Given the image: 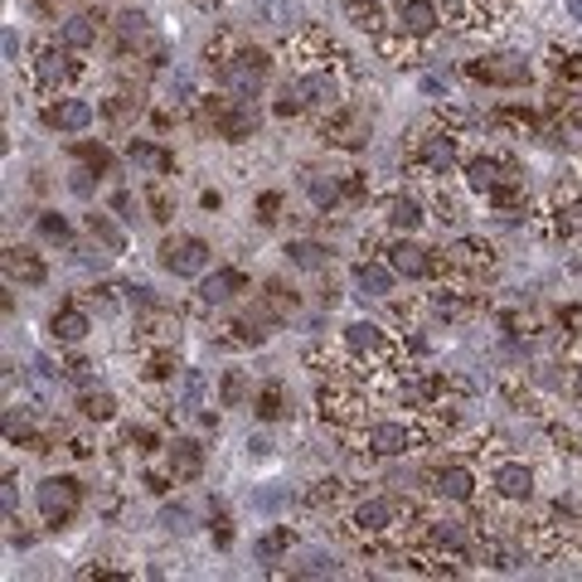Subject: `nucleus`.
<instances>
[{"label":"nucleus","instance_id":"obj_1","mask_svg":"<svg viewBox=\"0 0 582 582\" xmlns=\"http://www.w3.org/2000/svg\"><path fill=\"white\" fill-rule=\"evenodd\" d=\"M316 403H321V422H326L335 436L360 442V432L369 428V398L354 379H330V384H321Z\"/></svg>","mask_w":582,"mask_h":582},{"label":"nucleus","instance_id":"obj_2","mask_svg":"<svg viewBox=\"0 0 582 582\" xmlns=\"http://www.w3.org/2000/svg\"><path fill=\"white\" fill-rule=\"evenodd\" d=\"M30 78H35L39 97H69V88L83 78V63H78V49L69 44H35V59H30Z\"/></svg>","mask_w":582,"mask_h":582},{"label":"nucleus","instance_id":"obj_3","mask_svg":"<svg viewBox=\"0 0 582 582\" xmlns=\"http://www.w3.org/2000/svg\"><path fill=\"white\" fill-rule=\"evenodd\" d=\"M205 121H209V131L223 141H248L257 137V107L253 103H243V97H233V93H209L205 97Z\"/></svg>","mask_w":582,"mask_h":582},{"label":"nucleus","instance_id":"obj_4","mask_svg":"<svg viewBox=\"0 0 582 582\" xmlns=\"http://www.w3.org/2000/svg\"><path fill=\"white\" fill-rule=\"evenodd\" d=\"M360 446L369 456H408L418 446H428V432H422L418 418H384V422H369L360 432Z\"/></svg>","mask_w":582,"mask_h":582},{"label":"nucleus","instance_id":"obj_5","mask_svg":"<svg viewBox=\"0 0 582 582\" xmlns=\"http://www.w3.org/2000/svg\"><path fill=\"white\" fill-rule=\"evenodd\" d=\"M369 137H374V117L360 103H340L335 112L321 117V141L330 151H364Z\"/></svg>","mask_w":582,"mask_h":582},{"label":"nucleus","instance_id":"obj_6","mask_svg":"<svg viewBox=\"0 0 582 582\" xmlns=\"http://www.w3.org/2000/svg\"><path fill=\"white\" fill-rule=\"evenodd\" d=\"M422 496H432V500H446V505H476V472L466 462H442V466H432V472H422Z\"/></svg>","mask_w":582,"mask_h":582},{"label":"nucleus","instance_id":"obj_7","mask_svg":"<svg viewBox=\"0 0 582 582\" xmlns=\"http://www.w3.org/2000/svg\"><path fill=\"white\" fill-rule=\"evenodd\" d=\"M35 505H39V514H44V524H49V529H63V524L78 520V510H83V480H78V476L39 480Z\"/></svg>","mask_w":582,"mask_h":582},{"label":"nucleus","instance_id":"obj_8","mask_svg":"<svg viewBox=\"0 0 582 582\" xmlns=\"http://www.w3.org/2000/svg\"><path fill=\"white\" fill-rule=\"evenodd\" d=\"M442 267H446V277H452V282L480 287L490 272H496V248H490V243H480V238H456L452 248L442 253Z\"/></svg>","mask_w":582,"mask_h":582},{"label":"nucleus","instance_id":"obj_9","mask_svg":"<svg viewBox=\"0 0 582 582\" xmlns=\"http://www.w3.org/2000/svg\"><path fill=\"white\" fill-rule=\"evenodd\" d=\"M408 161H412V171L428 175V181H446V175H456V161H462L456 131H428V137H418Z\"/></svg>","mask_w":582,"mask_h":582},{"label":"nucleus","instance_id":"obj_10","mask_svg":"<svg viewBox=\"0 0 582 582\" xmlns=\"http://www.w3.org/2000/svg\"><path fill=\"white\" fill-rule=\"evenodd\" d=\"M209 263H214V248L195 233H175V238L161 243V267L175 277H205Z\"/></svg>","mask_w":582,"mask_h":582},{"label":"nucleus","instance_id":"obj_11","mask_svg":"<svg viewBox=\"0 0 582 582\" xmlns=\"http://www.w3.org/2000/svg\"><path fill=\"white\" fill-rule=\"evenodd\" d=\"M146 103H151V97H146L141 78H121V83L103 97V121H107V127H117V131H127V127H137V121L146 117Z\"/></svg>","mask_w":582,"mask_h":582},{"label":"nucleus","instance_id":"obj_12","mask_svg":"<svg viewBox=\"0 0 582 582\" xmlns=\"http://www.w3.org/2000/svg\"><path fill=\"white\" fill-rule=\"evenodd\" d=\"M466 78H476V83H486V88H524L534 78V69L520 54H486V59L466 63Z\"/></svg>","mask_w":582,"mask_h":582},{"label":"nucleus","instance_id":"obj_13","mask_svg":"<svg viewBox=\"0 0 582 582\" xmlns=\"http://www.w3.org/2000/svg\"><path fill=\"white\" fill-rule=\"evenodd\" d=\"M131 345H137L141 354L151 350H175L181 345V316L165 306H146V316L137 321V335H131Z\"/></svg>","mask_w":582,"mask_h":582},{"label":"nucleus","instance_id":"obj_14","mask_svg":"<svg viewBox=\"0 0 582 582\" xmlns=\"http://www.w3.org/2000/svg\"><path fill=\"white\" fill-rule=\"evenodd\" d=\"M490 490H496L500 505H529V500H534V466L496 462V472H490Z\"/></svg>","mask_w":582,"mask_h":582},{"label":"nucleus","instance_id":"obj_15","mask_svg":"<svg viewBox=\"0 0 582 582\" xmlns=\"http://www.w3.org/2000/svg\"><path fill=\"white\" fill-rule=\"evenodd\" d=\"M388 267H394L398 277L422 282V277L436 272V257H432V248H422L412 233H398V243H388Z\"/></svg>","mask_w":582,"mask_h":582},{"label":"nucleus","instance_id":"obj_16","mask_svg":"<svg viewBox=\"0 0 582 582\" xmlns=\"http://www.w3.org/2000/svg\"><path fill=\"white\" fill-rule=\"evenodd\" d=\"M476 306H480V301H476L472 282H452V277H446V282L432 291V316L452 321V326H456V321H466V316H476Z\"/></svg>","mask_w":582,"mask_h":582},{"label":"nucleus","instance_id":"obj_17","mask_svg":"<svg viewBox=\"0 0 582 582\" xmlns=\"http://www.w3.org/2000/svg\"><path fill=\"white\" fill-rule=\"evenodd\" d=\"M394 30L412 39H432L442 30V5L436 0H398V15H394Z\"/></svg>","mask_w":582,"mask_h":582},{"label":"nucleus","instance_id":"obj_18","mask_svg":"<svg viewBox=\"0 0 582 582\" xmlns=\"http://www.w3.org/2000/svg\"><path fill=\"white\" fill-rule=\"evenodd\" d=\"M345 505H350V486L340 476H326V480H311L306 496H301V510L306 514H321V520H335Z\"/></svg>","mask_w":582,"mask_h":582},{"label":"nucleus","instance_id":"obj_19","mask_svg":"<svg viewBox=\"0 0 582 582\" xmlns=\"http://www.w3.org/2000/svg\"><path fill=\"white\" fill-rule=\"evenodd\" d=\"M44 121H49L54 131H63V137H73V131H88L97 121V107L88 103V97H54L49 112H44Z\"/></svg>","mask_w":582,"mask_h":582},{"label":"nucleus","instance_id":"obj_20","mask_svg":"<svg viewBox=\"0 0 582 582\" xmlns=\"http://www.w3.org/2000/svg\"><path fill=\"white\" fill-rule=\"evenodd\" d=\"M510 175H520V165H514L510 155H472V161H466V189H472V195H486V189H496L500 181H510Z\"/></svg>","mask_w":582,"mask_h":582},{"label":"nucleus","instance_id":"obj_21","mask_svg":"<svg viewBox=\"0 0 582 582\" xmlns=\"http://www.w3.org/2000/svg\"><path fill=\"white\" fill-rule=\"evenodd\" d=\"M248 287V272H238V267H219V272H209L205 282H199V306H229V301H238Z\"/></svg>","mask_w":582,"mask_h":582},{"label":"nucleus","instance_id":"obj_22","mask_svg":"<svg viewBox=\"0 0 582 582\" xmlns=\"http://www.w3.org/2000/svg\"><path fill=\"white\" fill-rule=\"evenodd\" d=\"M127 161L137 165L141 175H155V181L175 175V151H165V146H155V141H141V137L127 141Z\"/></svg>","mask_w":582,"mask_h":582},{"label":"nucleus","instance_id":"obj_23","mask_svg":"<svg viewBox=\"0 0 582 582\" xmlns=\"http://www.w3.org/2000/svg\"><path fill=\"white\" fill-rule=\"evenodd\" d=\"M88 330H93V321H88V311L78 306V301H69V306H59L49 316V340L54 345H83Z\"/></svg>","mask_w":582,"mask_h":582},{"label":"nucleus","instance_id":"obj_24","mask_svg":"<svg viewBox=\"0 0 582 582\" xmlns=\"http://www.w3.org/2000/svg\"><path fill=\"white\" fill-rule=\"evenodd\" d=\"M103 25H107V15L103 10H83V15H69L63 20V30H59V39L69 44V49H97V35H103Z\"/></svg>","mask_w":582,"mask_h":582},{"label":"nucleus","instance_id":"obj_25","mask_svg":"<svg viewBox=\"0 0 582 582\" xmlns=\"http://www.w3.org/2000/svg\"><path fill=\"white\" fill-rule=\"evenodd\" d=\"M165 466H171L175 480H199L205 476V446L195 436H175L171 452H165Z\"/></svg>","mask_w":582,"mask_h":582},{"label":"nucleus","instance_id":"obj_26","mask_svg":"<svg viewBox=\"0 0 582 582\" xmlns=\"http://www.w3.org/2000/svg\"><path fill=\"white\" fill-rule=\"evenodd\" d=\"M5 277L20 287H44L49 282V267L35 257V248H5Z\"/></svg>","mask_w":582,"mask_h":582},{"label":"nucleus","instance_id":"obj_27","mask_svg":"<svg viewBox=\"0 0 582 582\" xmlns=\"http://www.w3.org/2000/svg\"><path fill=\"white\" fill-rule=\"evenodd\" d=\"M384 219L394 233H418L422 223H428V209H422V199H412V195H388Z\"/></svg>","mask_w":582,"mask_h":582},{"label":"nucleus","instance_id":"obj_28","mask_svg":"<svg viewBox=\"0 0 582 582\" xmlns=\"http://www.w3.org/2000/svg\"><path fill=\"white\" fill-rule=\"evenodd\" d=\"M394 267H388V263H369V257H364V263L360 267H354V287H360V296H374V301H384V296H394Z\"/></svg>","mask_w":582,"mask_h":582},{"label":"nucleus","instance_id":"obj_29","mask_svg":"<svg viewBox=\"0 0 582 582\" xmlns=\"http://www.w3.org/2000/svg\"><path fill=\"white\" fill-rule=\"evenodd\" d=\"M287 263L301 267V272H326V267H330V248H321V243H311V238H291L287 243Z\"/></svg>","mask_w":582,"mask_h":582},{"label":"nucleus","instance_id":"obj_30","mask_svg":"<svg viewBox=\"0 0 582 582\" xmlns=\"http://www.w3.org/2000/svg\"><path fill=\"white\" fill-rule=\"evenodd\" d=\"M306 195H311V205H316L321 214H330V209H340V205H345V185H340V181H330V175H321V171H311V175H306Z\"/></svg>","mask_w":582,"mask_h":582},{"label":"nucleus","instance_id":"obj_31","mask_svg":"<svg viewBox=\"0 0 582 582\" xmlns=\"http://www.w3.org/2000/svg\"><path fill=\"white\" fill-rule=\"evenodd\" d=\"M253 412L263 422H277V418H287V388H282V379H267L263 388L253 394Z\"/></svg>","mask_w":582,"mask_h":582},{"label":"nucleus","instance_id":"obj_32","mask_svg":"<svg viewBox=\"0 0 582 582\" xmlns=\"http://www.w3.org/2000/svg\"><path fill=\"white\" fill-rule=\"evenodd\" d=\"M253 403V379L243 369H223L219 374V408H243Z\"/></svg>","mask_w":582,"mask_h":582},{"label":"nucleus","instance_id":"obj_33","mask_svg":"<svg viewBox=\"0 0 582 582\" xmlns=\"http://www.w3.org/2000/svg\"><path fill=\"white\" fill-rule=\"evenodd\" d=\"M78 412H83L88 422H112L117 418V398H112L107 388H83V394H78Z\"/></svg>","mask_w":582,"mask_h":582},{"label":"nucleus","instance_id":"obj_34","mask_svg":"<svg viewBox=\"0 0 582 582\" xmlns=\"http://www.w3.org/2000/svg\"><path fill=\"white\" fill-rule=\"evenodd\" d=\"M171 394L181 408H199V403H205V374H199V369H181V374L171 379Z\"/></svg>","mask_w":582,"mask_h":582},{"label":"nucleus","instance_id":"obj_35","mask_svg":"<svg viewBox=\"0 0 582 582\" xmlns=\"http://www.w3.org/2000/svg\"><path fill=\"white\" fill-rule=\"evenodd\" d=\"M88 233H93V238L103 243V248H107L112 257H121V253H127V233H121L107 214H88Z\"/></svg>","mask_w":582,"mask_h":582},{"label":"nucleus","instance_id":"obj_36","mask_svg":"<svg viewBox=\"0 0 582 582\" xmlns=\"http://www.w3.org/2000/svg\"><path fill=\"white\" fill-rule=\"evenodd\" d=\"M432 219L442 223V229H452V223H462L466 219V209H462V195H456V189H436L432 195Z\"/></svg>","mask_w":582,"mask_h":582},{"label":"nucleus","instance_id":"obj_37","mask_svg":"<svg viewBox=\"0 0 582 582\" xmlns=\"http://www.w3.org/2000/svg\"><path fill=\"white\" fill-rule=\"evenodd\" d=\"M436 117H442V127L446 131H472V127H480V112H472V107H462V103H452V97H446V103H436Z\"/></svg>","mask_w":582,"mask_h":582},{"label":"nucleus","instance_id":"obj_38","mask_svg":"<svg viewBox=\"0 0 582 582\" xmlns=\"http://www.w3.org/2000/svg\"><path fill=\"white\" fill-rule=\"evenodd\" d=\"M291 539H296V534H291V524H277V529H267L263 539L253 544V554L263 558V563H272V558H282L287 548H291Z\"/></svg>","mask_w":582,"mask_h":582},{"label":"nucleus","instance_id":"obj_39","mask_svg":"<svg viewBox=\"0 0 582 582\" xmlns=\"http://www.w3.org/2000/svg\"><path fill=\"white\" fill-rule=\"evenodd\" d=\"M141 205L151 209V219H155V223H171V214H175V199L165 195L161 185H146V189H141Z\"/></svg>","mask_w":582,"mask_h":582},{"label":"nucleus","instance_id":"obj_40","mask_svg":"<svg viewBox=\"0 0 582 582\" xmlns=\"http://www.w3.org/2000/svg\"><path fill=\"white\" fill-rule=\"evenodd\" d=\"M73 161H83L88 171H112V151L107 146H93V141H73Z\"/></svg>","mask_w":582,"mask_h":582},{"label":"nucleus","instance_id":"obj_41","mask_svg":"<svg viewBox=\"0 0 582 582\" xmlns=\"http://www.w3.org/2000/svg\"><path fill=\"white\" fill-rule=\"evenodd\" d=\"M39 238L44 243H63V248H69V243H73V223L63 219V214H39Z\"/></svg>","mask_w":582,"mask_h":582},{"label":"nucleus","instance_id":"obj_42","mask_svg":"<svg viewBox=\"0 0 582 582\" xmlns=\"http://www.w3.org/2000/svg\"><path fill=\"white\" fill-rule=\"evenodd\" d=\"M340 185H345V205H369V199H374V185H369L364 171L340 175Z\"/></svg>","mask_w":582,"mask_h":582},{"label":"nucleus","instance_id":"obj_43","mask_svg":"<svg viewBox=\"0 0 582 582\" xmlns=\"http://www.w3.org/2000/svg\"><path fill=\"white\" fill-rule=\"evenodd\" d=\"M263 301H267V306H272L282 321L291 316V311H296V291H287L282 282H267V287H263Z\"/></svg>","mask_w":582,"mask_h":582},{"label":"nucleus","instance_id":"obj_44","mask_svg":"<svg viewBox=\"0 0 582 582\" xmlns=\"http://www.w3.org/2000/svg\"><path fill=\"white\" fill-rule=\"evenodd\" d=\"M554 73L563 83H582V54H568V49H554Z\"/></svg>","mask_w":582,"mask_h":582},{"label":"nucleus","instance_id":"obj_45","mask_svg":"<svg viewBox=\"0 0 582 582\" xmlns=\"http://www.w3.org/2000/svg\"><path fill=\"white\" fill-rule=\"evenodd\" d=\"M63 379H69V384H78V388H93L97 364H93V360H83V354H73L69 369H63Z\"/></svg>","mask_w":582,"mask_h":582},{"label":"nucleus","instance_id":"obj_46","mask_svg":"<svg viewBox=\"0 0 582 582\" xmlns=\"http://www.w3.org/2000/svg\"><path fill=\"white\" fill-rule=\"evenodd\" d=\"M282 189H267V195H257V223H277L282 219Z\"/></svg>","mask_w":582,"mask_h":582},{"label":"nucleus","instance_id":"obj_47","mask_svg":"<svg viewBox=\"0 0 582 582\" xmlns=\"http://www.w3.org/2000/svg\"><path fill=\"white\" fill-rule=\"evenodd\" d=\"M127 446L137 456H151L155 446H161V436H155V428H127Z\"/></svg>","mask_w":582,"mask_h":582},{"label":"nucleus","instance_id":"obj_48","mask_svg":"<svg viewBox=\"0 0 582 582\" xmlns=\"http://www.w3.org/2000/svg\"><path fill=\"white\" fill-rule=\"evenodd\" d=\"M558 326H568L563 335H582V306H563V311H558Z\"/></svg>","mask_w":582,"mask_h":582},{"label":"nucleus","instance_id":"obj_49","mask_svg":"<svg viewBox=\"0 0 582 582\" xmlns=\"http://www.w3.org/2000/svg\"><path fill=\"white\" fill-rule=\"evenodd\" d=\"M563 127L573 131V137H582V103H578V97H568V107H563Z\"/></svg>","mask_w":582,"mask_h":582},{"label":"nucleus","instance_id":"obj_50","mask_svg":"<svg viewBox=\"0 0 582 582\" xmlns=\"http://www.w3.org/2000/svg\"><path fill=\"white\" fill-rule=\"evenodd\" d=\"M112 209H117L121 219H137V199H131L127 189H117V195H112Z\"/></svg>","mask_w":582,"mask_h":582},{"label":"nucleus","instance_id":"obj_51","mask_svg":"<svg viewBox=\"0 0 582 582\" xmlns=\"http://www.w3.org/2000/svg\"><path fill=\"white\" fill-rule=\"evenodd\" d=\"M69 189H73V195H93V171H88V165H83V171H73Z\"/></svg>","mask_w":582,"mask_h":582},{"label":"nucleus","instance_id":"obj_52","mask_svg":"<svg viewBox=\"0 0 582 582\" xmlns=\"http://www.w3.org/2000/svg\"><path fill=\"white\" fill-rule=\"evenodd\" d=\"M171 480H175L171 472H165V476L161 472H146V490H151V496H165V490H171Z\"/></svg>","mask_w":582,"mask_h":582},{"label":"nucleus","instance_id":"obj_53","mask_svg":"<svg viewBox=\"0 0 582 582\" xmlns=\"http://www.w3.org/2000/svg\"><path fill=\"white\" fill-rule=\"evenodd\" d=\"M161 524H165V529H185V524H189V510H185V505L165 510V514H161Z\"/></svg>","mask_w":582,"mask_h":582},{"label":"nucleus","instance_id":"obj_54","mask_svg":"<svg viewBox=\"0 0 582 582\" xmlns=\"http://www.w3.org/2000/svg\"><path fill=\"white\" fill-rule=\"evenodd\" d=\"M301 573H306V578H326V573H340V568H335L330 558H311V563L301 568Z\"/></svg>","mask_w":582,"mask_h":582},{"label":"nucleus","instance_id":"obj_55","mask_svg":"<svg viewBox=\"0 0 582 582\" xmlns=\"http://www.w3.org/2000/svg\"><path fill=\"white\" fill-rule=\"evenodd\" d=\"M30 10H35L39 20H59V0H25Z\"/></svg>","mask_w":582,"mask_h":582},{"label":"nucleus","instance_id":"obj_56","mask_svg":"<svg viewBox=\"0 0 582 582\" xmlns=\"http://www.w3.org/2000/svg\"><path fill=\"white\" fill-rule=\"evenodd\" d=\"M69 456H73V462H88V456H93V446H88L83 436H73V442H69Z\"/></svg>","mask_w":582,"mask_h":582},{"label":"nucleus","instance_id":"obj_57","mask_svg":"<svg viewBox=\"0 0 582 582\" xmlns=\"http://www.w3.org/2000/svg\"><path fill=\"white\" fill-rule=\"evenodd\" d=\"M267 452H272V442H267V436H253V442H248V456H257V462H263Z\"/></svg>","mask_w":582,"mask_h":582},{"label":"nucleus","instance_id":"obj_58","mask_svg":"<svg viewBox=\"0 0 582 582\" xmlns=\"http://www.w3.org/2000/svg\"><path fill=\"white\" fill-rule=\"evenodd\" d=\"M5 59H10V63L20 59V39H15V30H5Z\"/></svg>","mask_w":582,"mask_h":582},{"label":"nucleus","instance_id":"obj_59","mask_svg":"<svg viewBox=\"0 0 582 582\" xmlns=\"http://www.w3.org/2000/svg\"><path fill=\"white\" fill-rule=\"evenodd\" d=\"M205 209H209V214H219V209H223V195H219V189H205Z\"/></svg>","mask_w":582,"mask_h":582},{"label":"nucleus","instance_id":"obj_60","mask_svg":"<svg viewBox=\"0 0 582 582\" xmlns=\"http://www.w3.org/2000/svg\"><path fill=\"white\" fill-rule=\"evenodd\" d=\"M422 93L436 97V93H446V83H442V78H422Z\"/></svg>","mask_w":582,"mask_h":582},{"label":"nucleus","instance_id":"obj_61","mask_svg":"<svg viewBox=\"0 0 582 582\" xmlns=\"http://www.w3.org/2000/svg\"><path fill=\"white\" fill-rule=\"evenodd\" d=\"M563 10H568L573 20H582V0H563Z\"/></svg>","mask_w":582,"mask_h":582},{"label":"nucleus","instance_id":"obj_62","mask_svg":"<svg viewBox=\"0 0 582 582\" xmlns=\"http://www.w3.org/2000/svg\"><path fill=\"white\" fill-rule=\"evenodd\" d=\"M573 456H578V462H582V442H578V446H573Z\"/></svg>","mask_w":582,"mask_h":582}]
</instances>
